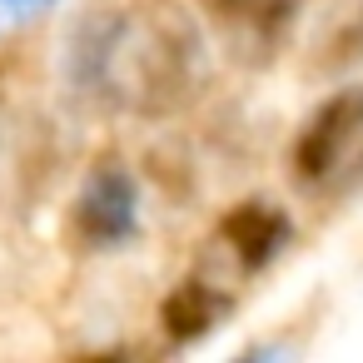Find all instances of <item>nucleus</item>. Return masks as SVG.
<instances>
[{
	"label": "nucleus",
	"mask_w": 363,
	"mask_h": 363,
	"mask_svg": "<svg viewBox=\"0 0 363 363\" xmlns=\"http://www.w3.org/2000/svg\"><path fill=\"white\" fill-rule=\"evenodd\" d=\"M204 75L199 35L179 16L140 21L130 11H90L65 40V85L100 110L164 115Z\"/></svg>",
	"instance_id": "1"
},
{
	"label": "nucleus",
	"mask_w": 363,
	"mask_h": 363,
	"mask_svg": "<svg viewBox=\"0 0 363 363\" xmlns=\"http://www.w3.org/2000/svg\"><path fill=\"white\" fill-rule=\"evenodd\" d=\"M70 229L80 249H95V254L120 249L140 234V184L120 160H100L85 174L75 209H70Z\"/></svg>",
	"instance_id": "2"
},
{
	"label": "nucleus",
	"mask_w": 363,
	"mask_h": 363,
	"mask_svg": "<svg viewBox=\"0 0 363 363\" xmlns=\"http://www.w3.org/2000/svg\"><path fill=\"white\" fill-rule=\"evenodd\" d=\"M358 140H363V85H343L298 130V140H294V174L303 184L328 179Z\"/></svg>",
	"instance_id": "3"
},
{
	"label": "nucleus",
	"mask_w": 363,
	"mask_h": 363,
	"mask_svg": "<svg viewBox=\"0 0 363 363\" xmlns=\"http://www.w3.org/2000/svg\"><path fill=\"white\" fill-rule=\"evenodd\" d=\"M239 65H269L298 21V0H204Z\"/></svg>",
	"instance_id": "4"
},
{
	"label": "nucleus",
	"mask_w": 363,
	"mask_h": 363,
	"mask_svg": "<svg viewBox=\"0 0 363 363\" xmlns=\"http://www.w3.org/2000/svg\"><path fill=\"white\" fill-rule=\"evenodd\" d=\"M219 234H224L229 254L239 259V269L259 274L264 264H274V259H279V249L289 244L294 224H289V214H284L279 204H269V199H244L239 209H229V214H224Z\"/></svg>",
	"instance_id": "5"
},
{
	"label": "nucleus",
	"mask_w": 363,
	"mask_h": 363,
	"mask_svg": "<svg viewBox=\"0 0 363 363\" xmlns=\"http://www.w3.org/2000/svg\"><path fill=\"white\" fill-rule=\"evenodd\" d=\"M224 313H229V294L209 289L204 279H184V284L164 298L160 323H164V333H169L174 343H199L204 333H214V323H219Z\"/></svg>",
	"instance_id": "6"
},
{
	"label": "nucleus",
	"mask_w": 363,
	"mask_h": 363,
	"mask_svg": "<svg viewBox=\"0 0 363 363\" xmlns=\"http://www.w3.org/2000/svg\"><path fill=\"white\" fill-rule=\"evenodd\" d=\"M60 0H0V35L6 30H16V26H30V21H40L45 11H55Z\"/></svg>",
	"instance_id": "7"
}]
</instances>
